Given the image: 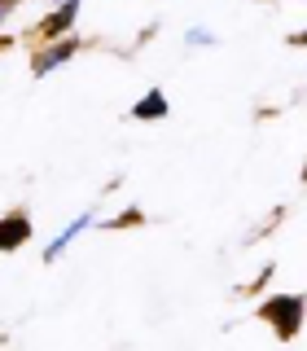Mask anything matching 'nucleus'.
Masks as SVG:
<instances>
[{"label":"nucleus","instance_id":"obj_1","mask_svg":"<svg viewBox=\"0 0 307 351\" xmlns=\"http://www.w3.org/2000/svg\"><path fill=\"white\" fill-rule=\"evenodd\" d=\"M263 321L277 329L281 338H294L299 325H303V299L299 294H277V299H268L263 303Z\"/></svg>","mask_w":307,"mask_h":351},{"label":"nucleus","instance_id":"obj_2","mask_svg":"<svg viewBox=\"0 0 307 351\" xmlns=\"http://www.w3.org/2000/svg\"><path fill=\"white\" fill-rule=\"evenodd\" d=\"M75 49H79V40H66L62 36V40H53L44 53H36V62H31V66H36V75H49V71H58L62 62H71Z\"/></svg>","mask_w":307,"mask_h":351},{"label":"nucleus","instance_id":"obj_3","mask_svg":"<svg viewBox=\"0 0 307 351\" xmlns=\"http://www.w3.org/2000/svg\"><path fill=\"white\" fill-rule=\"evenodd\" d=\"M75 14H79V0H66L58 14H49V18L40 22V36H44V40H62L66 31L75 27Z\"/></svg>","mask_w":307,"mask_h":351},{"label":"nucleus","instance_id":"obj_4","mask_svg":"<svg viewBox=\"0 0 307 351\" xmlns=\"http://www.w3.org/2000/svg\"><path fill=\"white\" fill-rule=\"evenodd\" d=\"M22 241H31V219L27 215H5L0 219V250H18Z\"/></svg>","mask_w":307,"mask_h":351},{"label":"nucleus","instance_id":"obj_5","mask_svg":"<svg viewBox=\"0 0 307 351\" xmlns=\"http://www.w3.org/2000/svg\"><path fill=\"white\" fill-rule=\"evenodd\" d=\"M132 114H136V119H162V114H167V97L154 88V93H145L136 106H132Z\"/></svg>","mask_w":307,"mask_h":351},{"label":"nucleus","instance_id":"obj_6","mask_svg":"<svg viewBox=\"0 0 307 351\" xmlns=\"http://www.w3.org/2000/svg\"><path fill=\"white\" fill-rule=\"evenodd\" d=\"M88 224H93V211H88V215H79V219H75V224H71V228H66V233H62L58 241H53V246H49V250H44V259H58V255H62V250H66V246H71V241H75V237H79V233H84V228H88Z\"/></svg>","mask_w":307,"mask_h":351},{"label":"nucleus","instance_id":"obj_7","mask_svg":"<svg viewBox=\"0 0 307 351\" xmlns=\"http://www.w3.org/2000/svg\"><path fill=\"white\" fill-rule=\"evenodd\" d=\"M5 9H9V0H0V14H5Z\"/></svg>","mask_w":307,"mask_h":351},{"label":"nucleus","instance_id":"obj_8","mask_svg":"<svg viewBox=\"0 0 307 351\" xmlns=\"http://www.w3.org/2000/svg\"><path fill=\"white\" fill-rule=\"evenodd\" d=\"M299 44H307V31H303V36H299Z\"/></svg>","mask_w":307,"mask_h":351},{"label":"nucleus","instance_id":"obj_9","mask_svg":"<svg viewBox=\"0 0 307 351\" xmlns=\"http://www.w3.org/2000/svg\"><path fill=\"white\" fill-rule=\"evenodd\" d=\"M62 5H66V0H62Z\"/></svg>","mask_w":307,"mask_h":351},{"label":"nucleus","instance_id":"obj_10","mask_svg":"<svg viewBox=\"0 0 307 351\" xmlns=\"http://www.w3.org/2000/svg\"><path fill=\"white\" fill-rule=\"evenodd\" d=\"M303 176H307V171H303Z\"/></svg>","mask_w":307,"mask_h":351}]
</instances>
